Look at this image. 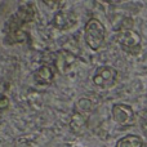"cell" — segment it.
Listing matches in <instances>:
<instances>
[{
  "instance_id": "6da1fadb",
  "label": "cell",
  "mask_w": 147,
  "mask_h": 147,
  "mask_svg": "<svg viewBox=\"0 0 147 147\" xmlns=\"http://www.w3.org/2000/svg\"><path fill=\"white\" fill-rule=\"evenodd\" d=\"M106 39V28L97 18H90L84 27V40L92 51H98Z\"/></svg>"
},
{
  "instance_id": "7a4b0ae2",
  "label": "cell",
  "mask_w": 147,
  "mask_h": 147,
  "mask_svg": "<svg viewBox=\"0 0 147 147\" xmlns=\"http://www.w3.org/2000/svg\"><path fill=\"white\" fill-rule=\"evenodd\" d=\"M116 41L123 51L128 53H138L141 51V36L130 28H124L116 35Z\"/></svg>"
},
{
  "instance_id": "3957f363",
  "label": "cell",
  "mask_w": 147,
  "mask_h": 147,
  "mask_svg": "<svg viewBox=\"0 0 147 147\" xmlns=\"http://www.w3.org/2000/svg\"><path fill=\"white\" fill-rule=\"evenodd\" d=\"M117 71L112 66H99L93 75V83L101 89H110L116 84Z\"/></svg>"
},
{
  "instance_id": "277c9868",
  "label": "cell",
  "mask_w": 147,
  "mask_h": 147,
  "mask_svg": "<svg viewBox=\"0 0 147 147\" xmlns=\"http://www.w3.org/2000/svg\"><path fill=\"white\" fill-rule=\"evenodd\" d=\"M112 119L117 125L121 127H127V125H132L134 121V111L130 106L124 103H116L112 106L111 110Z\"/></svg>"
},
{
  "instance_id": "5b68a950",
  "label": "cell",
  "mask_w": 147,
  "mask_h": 147,
  "mask_svg": "<svg viewBox=\"0 0 147 147\" xmlns=\"http://www.w3.org/2000/svg\"><path fill=\"white\" fill-rule=\"evenodd\" d=\"M76 62V57L74 56L72 53L67 51H61L58 54H57L56 58V65L57 69H58L59 72L62 74H67L70 70L72 69L74 63Z\"/></svg>"
},
{
  "instance_id": "8992f818",
  "label": "cell",
  "mask_w": 147,
  "mask_h": 147,
  "mask_svg": "<svg viewBox=\"0 0 147 147\" xmlns=\"http://www.w3.org/2000/svg\"><path fill=\"white\" fill-rule=\"evenodd\" d=\"M76 23V17L74 13L67 12H58L56 13L53 21H52V26H54L58 30H66L70 28Z\"/></svg>"
},
{
  "instance_id": "52a82bcc",
  "label": "cell",
  "mask_w": 147,
  "mask_h": 147,
  "mask_svg": "<svg viewBox=\"0 0 147 147\" xmlns=\"http://www.w3.org/2000/svg\"><path fill=\"white\" fill-rule=\"evenodd\" d=\"M53 78H54L53 70H52V67L47 66V65L39 67V69L34 72V80H35V83L39 84V85H48V84L52 83Z\"/></svg>"
},
{
  "instance_id": "ba28073f",
  "label": "cell",
  "mask_w": 147,
  "mask_h": 147,
  "mask_svg": "<svg viewBox=\"0 0 147 147\" xmlns=\"http://www.w3.org/2000/svg\"><path fill=\"white\" fill-rule=\"evenodd\" d=\"M34 8L31 4L28 5H22V7L18 9V12L16 13V16L13 17V20L16 22H20V23H26V22H30L31 20L34 18Z\"/></svg>"
},
{
  "instance_id": "9c48e42d",
  "label": "cell",
  "mask_w": 147,
  "mask_h": 147,
  "mask_svg": "<svg viewBox=\"0 0 147 147\" xmlns=\"http://www.w3.org/2000/svg\"><path fill=\"white\" fill-rule=\"evenodd\" d=\"M115 147H143V141L136 134H128L120 138Z\"/></svg>"
},
{
  "instance_id": "30bf717a",
  "label": "cell",
  "mask_w": 147,
  "mask_h": 147,
  "mask_svg": "<svg viewBox=\"0 0 147 147\" xmlns=\"http://www.w3.org/2000/svg\"><path fill=\"white\" fill-rule=\"evenodd\" d=\"M70 125L75 133H84V130L86 129V116L79 112H74Z\"/></svg>"
},
{
  "instance_id": "8fae6325",
  "label": "cell",
  "mask_w": 147,
  "mask_h": 147,
  "mask_svg": "<svg viewBox=\"0 0 147 147\" xmlns=\"http://www.w3.org/2000/svg\"><path fill=\"white\" fill-rule=\"evenodd\" d=\"M92 111V103L89 99L86 98H81L76 102L75 105V112H79V114H83L85 115L86 112H90Z\"/></svg>"
},
{
  "instance_id": "7c38bea8",
  "label": "cell",
  "mask_w": 147,
  "mask_h": 147,
  "mask_svg": "<svg viewBox=\"0 0 147 147\" xmlns=\"http://www.w3.org/2000/svg\"><path fill=\"white\" fill-rule=\"evenodd\" d=\"M9 106V99L5 96H0V110H5Z\"/></svg>"
}]
</instances>
